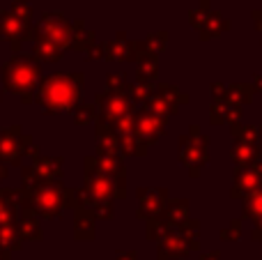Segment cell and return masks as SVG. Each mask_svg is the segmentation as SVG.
I'll return each instance as SVG.
<instances>
[{
    "label": "cell",
    "instance_id": "cell-1",
    "mask_svg": "<svg viewBox=\"0 0 262 260\" xmlns=\"http://www.w3.org/2000/svg\"><path fill=\"white\" fill-rule=\"evenodd\" d=\"M83 83H85V74L81 72H58L51 74V76H44L35 90V104L39 109H44L49 115L72 113L81 101Z\"/></svg>",
    "mask_w": 262,
    "mask_h": 260
},
{
    "label": "cell",
    "instance_id": "cell-2",
    "mask_svg": "<svg viewBox=\"0 0 262 260\" xmlns=\"http://www.w3.org/2000/svg\"><path fill=\"white\" fill-rule=\"evenodd\" d=\"M74 191L62 187V180H39L18 189V212L30 210L41 219H55L64 207H72Z\"/></svg>",
    "mask_w": 262,
    "mask_h": 260
},
{
    "label": "cell",
    "instance_id": "cell-3",
    "mask_svg": "<svg viewBox=\"0 0 262 260\" xmlns=\"http://www.w3.org/2000/svg\"><path fill=\"white\" fill-rule=\"evenodd\" d=\"M0 78H3L5 90L16 92V95H35L37 85L41 81V67L32 55L16 53L12 60L0 67Z\"/></svg>",
    "mask_w": 262,
    "mask_h": 260
},
{
    "label": "cell",
    "instance_id": "cell-4",
    "mask_svg": "<svg viewBox=\"0 0 262 260\" xmlns=\"http://www.w3.org/2000/svg\"><path fill=\"white\" fill-rule=\"evenodd\" d=\"M209 138L200 134L198 127H189V134L180 138V161L189 168V173L198 175V168H203L209 161Z\"/></svg>",
    "mask_w": 262,
    "mask_h": 260
},
{
    "label": "cell",
    "instance_id": "cell-5",
    "mask_svg": "<svg viewBox=\"0 0 262 260\" xmlns=\"http://www.w3.org/2000/svg\"><path fill=\"white\" fill-rule=\"evenodd\" d=\"M95 104H97V120L99 122H106L113 127L120 118H124L127 113H134V101L129 99V95L124 90L120 92H101V95L95 97Z\"/></svg>",
    "mask_w": 262,
    "mask_h": 260
},
{
    "label": "cell",
    "instance_id": "cell-6",
    "mask_svg": "<svg viewBox=\"0 0 262 260\" xmlns=\"http://www.w3.org/2000/svg\"><path fill=\"white\" fill-rule=\"evenodd\" d=\"M189 23L193 26V30L198 32L200 39H205V41L212 39V37H219L223 30L230 28V23H228L221 14L209 9V5H203V3L189 12Z\"/></svg>",
    "mask_w": 262,
    "mask_h": 260
},
{
    "label": "cell",
    "instance_id": "cell-7",
    "mask_svg": "<svg viewBox=\"0 0 262 260\" xmlns=\"http://www.w3.org/2000/svg\"><path fill=\"white\" fill-rule=\"evenodd\" d=\"M35 32L46 39H51L60 49H72V23L60 12H46L41 21L35 26Z\"/></svg>",
    "mask_w": 262,
    "mask_h": 260
},
{
    "label": "cell",
    "instance_id": "cell-8",
    "mask_svg": "<svg viewBox=\"0 0 262 260\" xmlns=\"http://www.w3.org/2000/svg\"><path fill=\"white\" fill-rule=\"evenodd\" d=\"M30 145L32 138L28 134H23V129L18 124L16 127H5L0 132V161L18 166Z\"/></svg>",
    "mask_w": 262,
    "mask_h": 260
},
{
    "label": "cell",
    "instance_id": "cell-9",
    "mask_svg": "<svg viewBox=\"0 0 262 260\" xmlns=\"http://www.w3.org/2000/svg\"><path fill=\"white\" fill-rule=\"evenodd\" d=\"M32 32H35V26L21 21L12 9L0 12V41H9L14 53H21L23 41L32 39Z\"/></svg>",
    "mask_w": 262,
    "mask_h": 260
},
{
    "label": "cell",
    "instance_id": "cell-10",
    "mask_svg": "<svg viewBox=\"0 0 262 260\" xmlns=\"http://www.w3.org/2000/svg\"><path fill=\"white\" fill-rule=\"evenodd\" d=\"M39 180H62V157H37L30 166H23L21 184L28 187Z\"/></svg>",
    "mask_w": 262,
    "mask_h": 260
},
{
    "label": "cell",
    "instance_id": "cell-11",
    "mask_svg": "<svg viewBox=\"0 0 262 260\" xmlns=\"http://www.w3.org/2000/svg\"><path fill=\"white\" fill-rule=\"evenodd\" d=\"M166 127H168V118H163V115H157L154 111H149L147 106H143V109L136 113V127H134V132L138 134V136L143 138L147 145H154V143H157L159 138L166 134Z\"/></svg>",
    "mask_w": 262,
    "mask_h": 260
},
{
    "label": "cell",
    "instance_id": "cell-12",
    "mask_svg": "<svg viewBox=\"0 0 262 260\" xmlns=\"http://www.w3.org/2000/svg\"><path fill=\"white\" fill-rule=\"evenodd\" d=\"M262 189V155L253 164L239 166L235 173V187H232V198H246L249 193Z\"/></svg>",
    "mask_w": 262,
    "mask_h": 260
},
{
    "label": "cell",
    "instance_id": "cell-13",
    "mask_svg": "<svg viewBox=\"0 0 262 260\" xmlns=\"http://www.w3.org/2000/svg\"><path fill=\"white\" fill-rule=\"evenodd\" d=\"M159 242V258L161 260H177V258H184L193 251L191 242L184 237L180 228H170Z\"/></svg>",
    "mask_w": 262,
    "mask_h": 260
},
{
    "label": "cell",
    "instance_id": "cell-14",
    "mask_svg": "<svg viewBox=\"0 0 262 260\" xmlns=\"http://www.w3.org/2000/svg\"><path fill=\"white\" fill-rule=\"evenodd\" d=\"M168 201L170 198L166 189H138V216L145 221L161 216Z\"/></svg>",
    "mask_w": 262,
    "mask_h": 260
},
{
    "label": "cell",
    "instance_id": "cell-15",
    "mask_svg": "<svg viewBox=\"0 0 262 260\" xmlns=\"http://www.w3.org/2000/svg\"><path fill=\"white\" fill-rule=\"evenodd\" d=\"M95 141H97V152L99 155H120V134L111 124L97 120Z\"/></svg>",
    "mask_w": 262,
    "mask_h": 260
},
{
    "label": "cell",
    "instance_id": "cell-16",
    "mask_svg": "<svg viewBox=\"0 0 262 260\" xmlns=\"http://www.w3.org/2000/svg\"><path fill=\"white\" fill-rule=\"evenodd\" d=\"M32 58L37 62H60L62 60V49L55 46L51 39L32 32Z\"/></svg>",
    "mask_w": 262,
    "mask_h": 260
},
{
    "label": "cell",
    "instance_id": "cell-17",
    "mask_svg": "<svg viewBox=\"0 0 262 260\" xmlns=\"http://www.w3.org/2000/svg\"><path fill=\"white\" fill-rule=\"evenodd\" d=\"M104 46H106L104 60H111V62H127V60H131L134 62V41L124 39V32H118V37Z\"/></svg>",
    "mask_w": 262,
    "mask_h": 260
},
{
    "label": "cell",
    "instance_id": "cell-18",
    "mask_svg": "<svg viewBox=\"0 0 262 260\" xmlns=\"http://www.w3.org/2000/svg\"><path fill=\"white\" fill-rule=\"evenodd\" d=\"M95 161H97V168H99L101 173H106V175H111V178H115L118 182L127 184L124 161L120 155H99V152H95Z\"/></svg>",
    "mask_w": 262,
    "mask_h": 260
},
{
    "label": "cell",
    "instance_id": "cell-19",
    "mask_svg": "<svg viewBox=\"0 0 262 260\" xmlns=\"http://www.w3.org/2000/svg\"><path fill=\"white\" fill-rule=\"evenodd\" d=\"M161 216L168 221V226H172V228H177V226H182L186 219H189V201L186 198H172V201L166 203V207H163Z\"/></svg>",
    "mask_w": 262,
    "mask_h": 260
},
{
    "label": "cell",
    "instance_id": "cell-20",
    "mask_svg": "<svg viewBox=\"0 0 262 260\" xmlns=\"http://www.w3.org/2000/svg\"><path fill=\"white\" fill-rule=\"evenodd\" d=\"M95 30H90V28L83 23V18H78V21L72 23V49L78 51V53H85L88 49H90L92 44H95Z\"/></svg>",
    "mask_w": 262,
    "mask_h": 260
},
{
    "label": "cell",
    "instance_id": "cell-21",
    "mask_svg": "<svg viewBox=\"0 0 262 260\" xmlns=\"http://www.w3.org/2000/svg\"><path fill=\"white\" fill-rule=\"evenodd\" d=\"M16 228L21 233L23 240H41V226L37 221V214L30 210H21L18 212V221Z\"/></svg>",
    "mask_w": 262,
    "mask_h": 260
},
{
    "label": "cell",
    "instance_id": "cell-22",
    "mask_svg": "<svg viewBox=\"0 0 262 260\" xmlns=\"http://www.w3.org/2000/svg\"><path fill=\"white\" fill-rule=\"evenodd\" d=\"M95 221L97 216L90 210L76 207V219H74V235L78 240H92L95 237Z\"/></svg>",
    "mask_w": 262,
    "mask_h": 260
},
{
    "label": "cell",
    "instance_id": "cell-23",
    "mask_svg": "<svg viewBox=\"0 0 262 260\" xmlns=\"http://www.w3.org/2000/svg\"><path fill=\"white\" fill-rule=\"evenodd\" d=\"M262 155V147L260 145H251V143H242V141H235V145H232V161H235V166L239 168V166H249L253 164L255 159Z\"/></svg>",
    "mask_w": 262,
    "mask_h": 260
},
{
    "label": "cell",
    "instance_id": "cell-24",
    "mask_svg": "<svg viewBox=\"0 0 262 260\" xmlns=\"http://www.w3.org/2000/svg\"><path fill=\"white\" fill-rule=\"evenodd\" d=\"M147 143L138 136L136 132L131 134H122L120 136V155H127V157H143L147 155Z\"/></svg>",
    "mask_w": 262,
    "mask_h": 260
},
{
    "label": "cell",
    "instance_id": "cell-25",
    "mask_svg": "<svg viewBox=\"0 0 262 260\" xmlns=\"http://www.w3.org/2000/svg\"><path fill=\"white\" fill-rule=\"evenodd\" d=\"M253 95H255V88L246 85V83H232V85L226 88V101L237 106H244L249 101H253Z\"/></svg>",
    "mask_w": 262,
    "mask_h": 260
},
{
    "label": "cell",
    "instance_id": "cell-26",
    "mask_svg": "<svg viewBox=\"0 0 262 260\" xmlns=\"http://www.w3.org/2000/svg\"><path fill=\"white\" fill-rule=\"evenodd\" d=\"M230 132H232V138H235V141H242V143L260 145V141H262V132H260V127H255V124L232 122L230 124Z\"/></svg>",
    "mask_w": 262,
    "mask_h": 260
},
{
    "label": "cell",
    "instance_id": "cell-27",
    "mask_svg": "<svg viewBox=\"0 0 262 260\" xmlns=\"http://www.w3.org/2000/svg\"><path fill=\"white\" fill-rule=\"evenodd\" d=\"M21 233H18L16 224H5L0 226V251L9 253L14 249H21Z\"/></svg>",
    "mask_w": 262,
    "mask_h": 260
},
{
    "label": "cell",
    "instance_id": "cell-28",
    "mask_svg": "<svg viewBox=\"0 0 262 260\" xmlns=\"http://www.w3.org/2000/svg\"><path fill=\"white\" fill-rule=\"evenodd\" d=\"M157 74H159L157 55H145L143 60H138V62H136V76H138V81L154 83V81H157Z\"/></svg>",
    "mask_w": 262,
    "mask_h": 260
},
{
    "label": "cell",
    "instance_id": "cell-29",
    "mask_svg": "<svg viewBox=\"0 0 262 260\" xmlns=\"http://www.w3.org/2000/svg\"><path fill=\"white\" fill-rule=\"evenodd\" d=\"M143 106H147L149 111H154L157 115H163V118H170V115H175L177 109H180L175 101L166 99V97L159 95V92H152V97L147 99V104H143Z\"/></svg>",
    "mask_w": 262,
    "mask_h": 260
},
{
    "label": "cell",
    "instance_id": "cell-30",
    "mask_svg": "<svg viewBox=\"0 0 262 260\" xmlns=\"http://www.w3.org/2000/svg\"><path fill=\"white\" fill-rule=\"evenodd\" d=\"M124 92L129 95V99L134 101V104H147V99L154 92V83H145V81H138V78H136L134 83H127Z\"/></svg>",
    "mask_w": 262,
    "mask_h": 260
},
{
    "label": "cell",
    "instance_id": "cell-31",
    "mask_svg": "<svg viewBox=\"0 0 262 260\" xmlns=\"http://www.w3.org/2000/svg\"><path fill=\"white\" fill-rule=\"evenodd\" d=\"M74 115V122L78 124V127H85V124L90 122H97V104H88V101H78V106L72 111Z\"/></svg>",
    "mask_w": 262,
    "mask_h": 260
},
{
    "label": "cell",
    "instance_id": "cell-32",
    "mask_svg": "<svg viewBox=\"0 0 262 260\" xmlns=\"http://www.w3.org/2000/svg\"><path fill=\"white\" fill-rule=\"evenodd\" d=\"M242 203H244V207H242V214L244 216H249V219H253V221L262 216V189L249 193L246 198H242Z\"/></svg>",
    "mask_w": 262,
    "mask_h": 260
},
{
    "label": "cell",
    "instance_id": "cell-33",
    "mask_svg": "<svg viewBox=\"0 0 262 260\" xmlns=\"http://www.w3.org/2000/svg\"><path fill=\"white\" fill-rule=\"evenodd\" d=\"M143 44H145V49H147V53L161 55L163 51H166V46H168V32H166V30L152 32V35H149L147 39L143 41Z\"/></svg>",
    "mask_w": 262,
    "mask_h": 260
},
{
    "label": "cell",
    "instance_id": "cell-34",
    "mask_svg": "<svg viewBox=\"0 0 262 260\" xmlns=\"http://www.w3.org/2000/svg\"><path fill=\"white\" fill-rule=\"evenodd\" d=\"M12 12L16 14L21 21L32 23V7L28 0H12Z\"/></svg>",
    "mask_w": 262,
    "mask_h": 260
},
{
    "label": "cell",
    "instance_id": "cell-35",
    "mask_svg": "<svg viewBox=\"0 0 262 260\" xmlns=\"http://www.w3.org/2000/svg\"><path fill=\"white\" fill-rule=\"evenodd\" d=\"M106 88L113 92H120L127 88V78H124V74H108L106 76Z\"/></svg>",
    "mask_w": 262,
    "mask_h": 260
},
{
    "label": "cell",
    "instance_id": "cell-36",
    "mask_svg": "<svg viewBox=\"0 0 262 260\" xmlns=\"http://www.w3.org/2000/svg\"><path fill=\"white\" fill-rule=\"evenodd\" d=\"M104 55H106V46L104 44H97V41L85 51V60H101Z\"/></svg>",
    "mask_w": 262,
    "mask_h": 260
},
{
    "label": "cell",
    "instance_id": "cell-37",
    "mask_svg": "<svg viewBox=\"0 0 262 260\" xmlns=\"http://www.w3.org/2000/svg\"><path fill=\"white\" fill-rule=\"evenodd\" d=\"M239 233H242V221L237 219V221H232V224H230V228L223 230L221 237L223 240H237V237H239Z\"/></svg>",
    "mask_w": 262,
    "mask_h": 260
},
{
    "label": "cell",
    "instance_id": "cell-38",
    "mask_svg": "<svg viewBox=\"0 0 262 260\" xmlns=\"http://www.w3.org/2000/svg\"><path fill=\"white\" fill-rule=\"evenodd\" d=\"M262 237V216L255 219V228H253V240H260Z\"/></svg>",
    "mask_w": 262,
    "mask_h": 260
},
{
    "label": "cell",
    "instance_id": "cell-39",
    "mask_svg": "<svg viewBox=\"0 0 262 260\" xmlns=\"http://www.w3.org/2000/svg\"><path fill=\"white\" fill-rule=\"evenodd\" d=\"M253 88H255V92H262V74H258L253 78Z\"/></svg>",
    "mask_w": 262,
    "mask_h": 260
},
{
    "label": "cell",
    "instance_id": "cell-40",
    "mask_svg": "<svg viewBox=\"0 0 262 260\" xmlns=\"http://www.w3.org/2000/svg\"><path fill=\"white\" fill-rule=\"evenodd\" d=\"M5 178H7V164H5V161H0V182H3Z\"/></svg>",
    "mask_w": 262,
    "mask_h": 260
},
{
    "label": "cell",
    "instance_id": "cell-41",
    "mask_svg": "<svg viewBox=\"0 0 262 260\" xmlns=\"http://www.w3.org/2000/svg\"><path fill=\"white\" fill-rule=\"evenodd\" d=\"M200 260H221V256H219V253L214 251V253H205V256L200 258Z\"/></svg>",
    "mask_w": 262,
    "mask_h": 260
},
{
    "label": "cell",
    "instance_id": "cell-42",
    "mask_svg": "<svg viewBox=\"0 0 262 260\" xmlns=\"http://www.w3.org/2000/svg\"><path fill=\"white\" fill-rule=\"evenodd\" d=\"M118 260H136V253H122V256H118Z\"/></svg>",
    "mask_w": 262,
    "mask_h": 260
},
{
    "label": "cell",
    "instance_id": "cell-43",
    "mask_svg": "<svg viewBox=\"0 0 262 260\" xmlns=\"http://www.w3.org/2000/svg\"><path fill=\"white\" fill-rule=\"evenodd\" d=\"M0 260H7V253L5 251H0Z\"/></svg>",
    "mask_w": 262,
    "mask_h": 260
},
{
    "label": "cell",
    "instance_id": "cell-44",
    "mask_svg": "<svg viewBox=\"0 0 262 260\" xmlns=\"http://www.w3.org/2000/svg\"><path fill=\"white\" fill-rule=\"evenodd\" d=\"M260 147H262V141H260Z\"/></svg>",
    "mask_w": 262,
    "mask_h": 260
}]
</instances>
